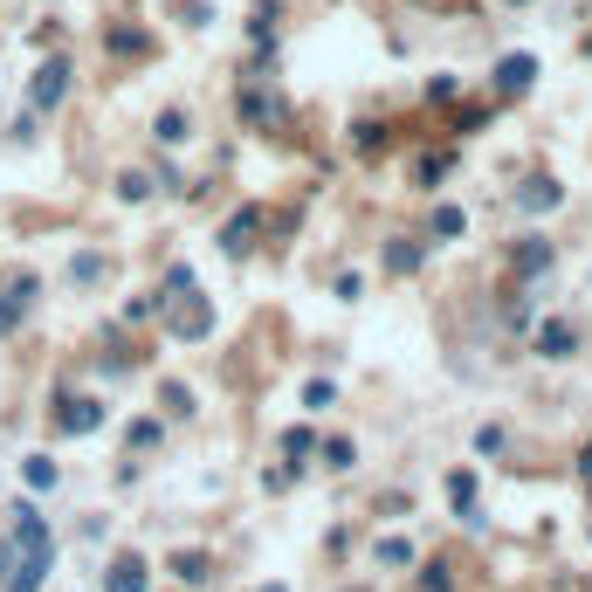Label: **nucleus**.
Here are the masks:
<instances>
[{
    "instance_id": "nucleus-18",
    "label": "nucleus",
    "mask_w": 592,
    "mask_h": 592,
    "mask_svg": "<svg viewBox=\"0 0 592 592\" xmlns=\"http://www.w3.org/2000/svg\"><path fill=\"white\" fill-rule=\"evenodd\" d=\"M414 262H420L414 241H393V248H386V269H414Z\"/></svg>"
},
{
    "instance_id": "nucleus-20",
    "label": "nucleus",
    "mask_w": 592,
    "mask_h": 592,
    "mask_svg": "<svg viewBox=\"0 0 592 592\" xmlns=\"http://www.w3.org/2000/svg\"><path fill=\"white\" fill-rule=\"evenodd\" d=\"M28 482H35V489H49V482H56V462H49V455H35V462H28Z\"/></svg>"
},
{
    "instance_id": "nucleus-13",
    "label": "nucleus",
    "mask_w": 592,
    "mask_h": 592,
    "mask_svg": "<svg viewBox=\"0 0 592 592\" xmlns=\"http://www.w3.org/2000/svg\"><path fill=\"white\" fill-rule=\"evenodd\" d=\"M434 235H441V241L469 235V214H462V207H434Z\"/></svg>"
},
{
    "instance_id": "nucleus-6",
    "label": "nucleus",
    "mask_w": 592,
    "mask_h": 592,
    "mask_svg": "<svg viewBox=\"0 0 592 592\" xmlns=\"http://www.w3.org/2000/svg\"><path fill=\"white\" fill-rule=\"evenodd\" d=\"M255 235H262V214H255V207H241L235 221L221 228V248H228V255H248V248H255Z\"/></svg>"
},
{
    "instance_id": "nucleus-1",
    "label": "nucleus",
    "mask_w": 592,
    "mask_h": 592,
    "mask_svg": "<svg viewBox=\"0 0 592 592\" xmlns=\"http://www.w3.org/2000/svg\"><path fill=\"white\" fill-rule=\"evenodd\" d=\"M14 565H7V586L0 592H42L49 565H56V537H49V517L35 503H21V524H14Z\"/></svg>"
},
{
    "instance_id": "nucleus-24",
    "label": "nucleus",
    "mask_w": 592,
    "mask_h": 592,
    "mask_svg": "<svg viewBox=\"0 0 592 592\" xmlns=\"http://www.w3.org/2000/svg\"><path fill=\"white\" fill-rule=\"evenodd\" d=\"M118 193H124V200H145L152 186H145V173H124V179H118Z\"/></svg>"
},
{
    "instance_id": "nucleus-7",
    "label": "nucleus",
    "mask_w": 592,
    "mask_h": 592,
    "mask_svg": "<svg viewBox=\"0 0 592 592\" xmlns=\"http://www.w3.org/2000/svg\"><path fill=\"white\" fill-rule=\"evenodd\" d=\"M62 427H69V434H97V427H104V407H97V400H62Z\"/></svg>"
},
{
    "instance_id": "nucleus-4",
    "label": "nucleus",
    "mask_w": 592,
    "mask_h": 592,
    "mask_svg": "<svg viewBox=\"0 0 592 592\" xmlns=\"http://www.w3.org/2000/svg\"><path fill=\"white\" fill-rule=\"evenodd\" d=\"M35 290H42V283H35V276H14V283H7V290H0V338H7V331H14V324H21V310H28V303H35Z\"/></svg>"
},
{
    "instance_id": "nucleus-2",
    "label": "nucleus",
    "mask_w": 592,
    "mask_h": 592,
    "mask_svg": "<svg viewBox=\"0 0 592 592\" xmlns=\"http://www.w3.org/2000/svg\"><path fill=\"white\" fill-rule=\"evenodd\" d=\"M28 97H35V111H56L62 97H69V62L49 56L42 69H35V90H28Z\"/></svg>"
},
{
    "instance_id": "nucleus-12",
    "label": "nucleus",
    "mask_w": 592,
    "mask_h": 592,
    "mask_svg": "<svg viewBox=\"0 0 592 592\" xmlns=\"http://www.w3.org/2000/svg\"><path fill=\"white\" fill-rule=\"evenodd\" d=\"M551 269V241H524L517 248V276H544Z\"/></svg>"
},
{
    "instance_id": "nucleus-19",
    "label": "nucleus",
    "mask_w": 592,
    "mask_h": 592,
    "mask_svg": "<svg viewBox=\"0 0 592 592\" xmlns=\"http://www.w3.org/2000/svg\"><path fill=\"white\" fill-rule=\"evenodd\" d=\"M179 138H186V118L166 111V118H159V145H179Z\"/></svg>"
},
{
    "instance_id": "nucleus-3",
    "label": "nucleus",
    "mask_w": 592,
    "mask_h": 592,
    "mask_svg": "<svg viewBox=\"0 0 592 592\" xmlns=\"http://www.w3.org/2000/svg\"><path fill=\"white\" fill-rule=\"evenodd\" d=\"M145 586H152V565H145L138 551H124L118 565L104 572V592H145Z\"/></svg>"
},
{
    "instance_id": "nucleus-15",
    "label": "nucleus",
    "mask_w": 592,
    "mask_h": 592,
    "mask_svg": "<svg viewBox=\"0 0 592 592\" xmlns=\"http://www.w3.org/2000/svg\"><path fill=\"white\" fill-rule=\"evenodd\" d=\"M283 455H290V462L317 455V434H310V427H290V434H283Z\"/></svg>"
},
{
    "instance_id": "nucleus-26",
    "label": "nucleus",
    "mask_w": 592,
    "mask_h": 592,
    "mask_svg": "<svg viewBox=\"0 0 592 592\" xmlns=\"http://www.w3.org/2000/svg\"><path fill=\"white\" fill-rule=\"evenodd\" d=\"M262 592H290V586H262Z\"/></svg>"
},
{
    "instance_id": "nucleus-23",
    "label": "nucleus",
    "mask_w": 592,
    "mask_h": 592,
    "mask_svg": "<svg viewBox=\"0 0 592 592\" xmlns=\"http://www.w3.org/2000/svg\"><path fill=\"white\" fill-rule=\"evenodd\" d=\"M159 441V420H131V448H152Z\"/></svg>"
},
{
    "instance_id": "nucleus-10",
    "label": "nucleus",
    "mask_w": 592,
    "mask_h": 592,
    "mask_svg": "<svg viewBox=\"0 0 592 592\" xmlns=\"http://www.w3.org/2000/svg\"><path fill=\"white\" fill-rule=\"evenodd\" d=\"M572 345H579V338H572V324H558V317H551V324H537V352H544V358H572Z\"/></svg>"
},
{
    "instance_id": "nucleus-11",
    "label": "nucleus",
    "mask_w": 592,
    "mask_h": 592,
    "mask_svg": "<svg viewBox=\"0 0 592 592\" xmlns=\"http://www.w3.org/2000/svg\"><path fill=\"white\" fill-rule=\"evenodd\" d=\"M173 579H179V586H207V579H214V572H207V551H179Z\"/></svg>"
},
{
    "instance_id": "nucleus-9",
    "label": "nucleus",
    "mask_w": 592,
    "mask_h": 592,
    "mask_svg": "<svg viewBox=\"0 0 592 592\" xmlns=\"http://www.w3.org/2000/svg\"><path fill=\"white\" fill-rule=\"evenodd\" d=\"M173 331H179V338H207V331H214V310H207V303H179Z\"/></svg>"
},
{
    "instance_id": "nucleus-16",
    "label": "nucleus",
    "mask_w": 592,
    "mask_h": 592,
    "mask_svg": "<svg viewBox=\"0 0 592 592\" xmlns=\"http://www.w3.org/2000/svg\"><path fill=\"white\" fill-rule=\"evenodd\" d=\"M379 565H414V544L407 537H379Z\"/></svg>"
},
{
    "instance_id": "nucleus-14",
    "label": "nucleus",
    "mask_w": 592,
    "mask_h": 592,
    "mask_svg": "<svg viewBox=\"0 0 592 592\" xmlns=\"http://www.w3.org/2000/svg\"><path fill=\"white\" fill-rule=\"evenodd\" d=\"M104 269H111L104 255H76V262H69V283H104Z\"/></svg>"
},
{
    "instance_id": "nucleus-8",
    "label": "nucleus",
    "mask_w": 592,
    "mask_h": 592,
    "mask_svg": "<svg viewBox=\"0 0 592 592\" xmlns=\"http://www.w3.org/2000/svg\"><path fill=\"white\" fill-rule=\"evenodd\" d=\"M517 200H524V207H531V214H551V207H558V200H565V186H558V179H524V193H517Z\"/></svg>"
},
{
    "instance_id": "nucleus-5",
    "label": "nucleus",
    "mask_w": 592,
    "mask_h": 592,
    "mask_svg": "<svg viewBox=\"0 0 592 592\" xmlns=\"http://www.w3.org/2000/svg\"><path fill=\"white\" fill-rule=\"evenodd\" d=\"M531 76H537V56H503L496 62V90H503V97H524Z\"/></svg>"
},
{
    "instance_id": "nucleus-21",
    "label": "nucleus",
    "mask_w": 592,
    "mask_h": 592,
    "mask_svg": "<svg viewBox=\"0 0 592 592\" xmlns=\"http://www.w3.org/2000/svg\"><path fill=\"white\" fill-rule=\"evenodd\" d=\"M420 586H427V592H455V579H448V565H427V572H420Z\"/></svg>"
},
{
    "instance_id": "nucleus-22",
    "label": "nucleus",
    "mask_w": 592,
    "mask_h": 592,
    "mask_svg": "<svg viewBox=\"0 0 592 592\" xmlns=\"http://www.w3.org/2000/svg\"><path fill=\"white\" fill-rule=\"evenodd\" d=\"M303 407H331V379H310L303 386Z\"/></svg>"
},
{
    "instance_id": "nucleus-17",
    "label": "nucleus",
    "mask_w": 592,
    "mask_h": 592,
    "mask_svg": "<svg viewBox=\"0 0 592 592\" xmlns=\"http://www.w3.org/2000/svg\"><path fill=\"white\" fill-rule=\"evenodd\" d=\"M448 496H455V510H469V503H475V475L455 469V475H448Z\"/></svg>"
},
{
    "instance_id": "nucleus-25",
    "label": "nucleus",
    "mask_w": 592,
    "mask_h": 592,
    "mask_svg": "<svg viewBox=\"0 0 592 592\" xmlns=\"http://www.w3.org/2000/svg\"><path fill=\"white\" fill-rule=\"evenodd\" d=\"M7 565H14V551H7V544H0V586H7Z\"/></svg>"
}]
</instances>
